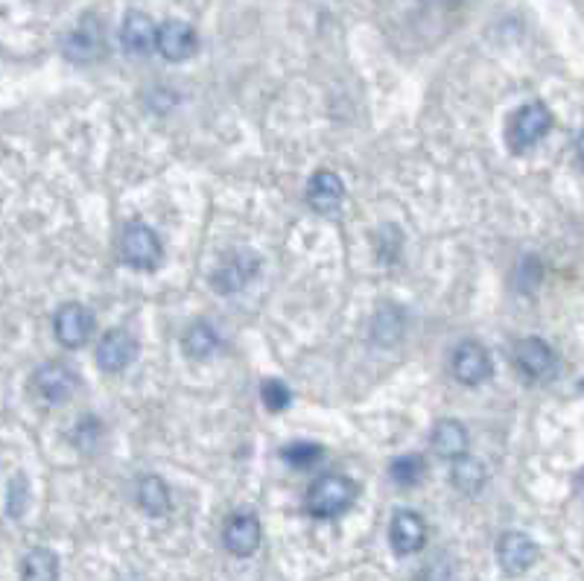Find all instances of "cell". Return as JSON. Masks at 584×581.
<instances>
[{
  "label": "cell",
  "instance_id": "1",
  "mask_svg": "<svg viewBox=\"0 0 584 581\" xmlns=\"http://www.w3.org/2000/svg\"><path fill=\"white\" fill-rule=\"evenodd\" d=\"M357 482L342 476V473H328V476H319L310 488H307V497H304V506L307 514L319 517V520H330V517H339L357 503Z\"/></svg>",
  "mask_w": 584,
  "mask_h": 581
},
{
  "label": "cell",
  "instance_id": "2",
  "mask_svg": "<svg viewBox=\"0 0 584 581\" xmlns=\"http://www.w3.org/2000/svg\"><path fill=\"white\" fill-rule=\"evenodd\" d=\"M120 260L138 272H152L161 263V240L144 222H129L120 231Z\"/></svg>",
  "mask_w": 584,
  "mask_h": 581
},
{
  "label": "cell",
  "instance_id": "3",
  "mask_svg": "<svg viewBox=\"0 0 584 581\" xmlns=\"http://www.w3.org/2000/svg\"><path fill=\"white\" fill-rule=\"evenodd\" d=\"M511 360L517 365V371H520L526 380H532V383H544V380H549V377L558 371V357H555V351L549 348L544 339H538V336L520 339V342L514 345V351H511Z\"/></svg>",
  "mask_w": 584,
  "mask_h": 581
},
{
  "label": "cell",
  "instance_id": "4",
  "mask_svg": "<svg viewBox=\"0 0 584 581\" xmlns=\"http://www.w3.org/2000/svg\"><path fill=\"white\" fill-rule=\"evenodd\" d=\"M103 50H106V33H103V24L97 15H85L62 41V53L76 65L97 62L103 56Z\"/></svg>",
  "mask_w": 584,
  "mask_h": 581
},
{
  "label": "cell",
  "instance_id": "5",
  "mask_svg": "<svg viewBox=\"0 0 584 581\" xmlns=\"http://www.w3.org/2000/svg\"><path fill=\"white\" fill-rule=\"evenodd\" d=\"M552 129V111L544 103H529L511 117L509 146L511 152H526Z\"/></svg>",
  "mask_w": 584,
  "mask_h": 581
},
{
  "label": "cell",
  "instance_id": "6",
  "mask_svg": "<svg viewBox=\"0 0 584 581\" xmlns=\"http://www.w3.org/2000/svg\"><path fill=\"white\" fill-rule=\"evenodd\" d=\"M257 269H260L257 255H252L249 249H237L219 260V266L211 275V284L222 295H231V292L246 290L257 278Z\"/></svg>",
  "mask_w": 584,
  "mask_h": 581
},
{
  "label": "cell",
  "instance_id": "7",
  "mask_svg": "<svg viewBox=\"0 0 584 581\" xmlns=\"http://www.w3.org/2000/svg\"><path fill=\"white\" fill-rule=\"evenodd\" d=\"M53 333L65 348H82L94 333V316L85 304L68 301L53 316Z\"/></svg>",
  "mask_w": 584,
  "mask_h": 581
},
{
  "label": "cell",
  "instance_id": "8",
  "mask_svg": "<svg viewBox=\"0 0 584 581\" xmlns=\"http://www.w3.org/2000/svg\"><path fill=\"white\" fill-rule=\"evenodd\" d=\"M135 360H138V339L123 327H114L97 342V365L109 374L126 371Z\"/></svg>",
  "mask_w": 584,
  "mask_h": 581
},
{
  "label": "cell",
  "instance_id": "9",
  "mask_svg": "<svg viewBox=\"0 0 584 581\" xmlns=\"http://www.w3.org/2000/svg\"><path fill=\"white\" fill-rule=\"evenodd\" d=\"M450 371L462 386L474 389L491 377V357L479 342H462L450 357Z\"/></svg>",
  "mask_w": 584,
  "mask_h": 581
},
{
  "label": "cell",
  "instance_id": "10",
  "mask_svg": "<svg viewBox=\"0 0 584 581\" xmlns=\"http://www.w3.org/2000/svg\"><path fill=\"white\" fill-rule=\"evenodd\" d=\"M389 544L398 555H415L427 544V520L418 511H395L389 523Z\"/></svg>",
  "mask_w": 584,
  "mask_h": 581
},
{
  "label": "cell",
  "instance_id": "11",
  "mask_svg": "<svg viewBox=\"0 0 584 581\" xmlns=\"http://www.w3.org/2000/svg\"><path fill=\"white\" fill-rule=\"evenodd\" d=\"M79 386V377L73 374L68 365L62 363H44L38 365L33 374V389L41 400L47 403H65L71 400L73 389Z\"/></svg>",
  "mask_w": 584,
  "mask_h": 581
},
{
  "label": "cell",
  "instance_id": "12",
  "mask_svg": "<svg viewBox=\"0 0 584 581\" xmlns=\"http://www.w3.org/2000/svg\"><path fill=\"white\" fill-rule=\"evenodd\" d=\"M260 535H263L260 520H257L255 514H249V511H240V514H234V517L225 523V529H222V544H225V549H228L231 555L249 558V555H255L257 546H260Z\"/></svg>",
  "mask_w": 584,
  "mask_h": 581
},
{
  "label": "cell",
  "instance_id": "13",
  "mask_svg": "<svg viewBox=\"0 0 584 581\" xmlns=\"http://www.w3.org/2000/svg\"><path fill=\"white\" fill-rule=\"evenodd\" d=\"M535 558H538V546L523 532H506L497 541V561L509 576H523L535 564Z\"/></svg>",
  "mask_w": 584,
  "mask_h": 581
},
{
  "label": "cell",
  "instance_id": "14",
  "mask_svg": "<svg viewBox=\"0 0 584 581\" xmlns=\"http://www.w3.org/2000/svg\"><path fill=\"white\" fill-rule=\"evenodd\" d=\"M199 50V36L190 24L184 21H164L158 27V53L167 62H184L190 56H196Z\"/></svg>",
  "mask_w": 584,
  "mask_h": 581
},
{
  "label": "cell",
  "instance_id": "15",
  "mask_svg": "<svg viewBox=\"0 0 584 581\" xmlns=\"http://www.w3.org/2000/svg\"><path fill=\"white\" fill-rule=\"evenodd\" d=\"M120 44L129 56H149L158 50V27L146 12H129L120 27Z\"/></svg>",
  "mask_w": 584,
  "mask_h": 581
},
{
  "label": "cell",
  "instance_id": "16",
  "mask_svg": "<svg viewBox=\"0 0 584 581\" xmlns=\"http://www.w3.org/2000/svg\"><path fill=\"white\" fill-rule=\"evenodd\" d=\"M345 199V184L333 170H319L307 184V205L316 214H336Z\"/></svg>",
  "mask_w": 584,
  "mask_h": 581
},
{
  "label": "cell",
  "instance_id": "17",
  "mask_svg": "<svg viewBox=\"0 0 584 581\" xmlns=\"http://www.w3.org/2000/svg\"><path fill=\"white\" fill-rule=\"evenodd\" d=\"M430 444H433V453L447 459V462H456L459 456L468 453V430L453 421V418H444L433 427V436H430Z\"/></svg>",
  "mask_w": 584,
  "mask_h": 581
},
{
  "label": "cell",
  "instance_id": "18",
  "mask_svg": "<svg viewBox=\"0 0 584 581\" xmlns=\"http://www.w3.org/2000/svg\"><path fill=\"white\" fill-rule=\"evenodd\" d=\"M406 330V313L398 304H380L377 313L371 316V339L380 348H392L403 339Z\"/></svg>",
  "mask_w": 584,
  "mask_h": 581
},
{
  "label": "cell",
  "instance_id": "19",
  "mask_svg": "<svg viewBox=\"0 0 584 581\" xmlns=\"http://www.w3.org/2000/svg\"><path fill=\"white\" fill-rule=\"evenodd\" d=\"M450 482H453L456 491L474 497V494H479V491L485 488L488 471H485V465H482L479 459L465 453V456H459V459L453 462V468H450Z\"/></svg>",
  "mask_w": 584,
  "mask_h": 581
},
{
  "label": "cell",
  "instance_id": "20",
  "mask_svg": "<svg viewBox=\"0 0 584 581\" xmlns=\"http://www.w3.org/2000/svg\"><path fill=\"white\" fill-rule=\"evenodd\" d=\"M182 348L190 360H208V357H214L219 351L217 330L208 325V322H193V325L184 330Z\"/></svg>",
  "mask_w": 584,
  "mask_h": 581
},
{
  "label": "cell",
  "instance_id": "21",
  "mask_svg": "<svg viewBox=\"0 0 584 581\" xmlns=\"http://www.w3.org/2000/svg\"><path fill=\"white\" fill-rule=\"evenodd\" d=\"M138 506L149 517H164L170 511V488L161 476H144L138 482Z\"/></svg>",
  "mask_w": 584,
  "mask_h": 581
},
{
  "label": "cell",
  "instance_id": "22",
  "mask_svg": "<svg viewBox=\"0 0 584 581\" xmlns=\"http://www.w3.org/2000/svg\"><path fill=\"white\" fill-rule=\"evenodd\" d=\"M21 581H59V558L53 549H30L21 561Z\"/></svg>",
  "mask_w": 584,
  "mask_h": 581
},
{
  "label": "cell",
  "instance_id": "23",
  "mask_svg": "<svg viewBox=\"0 0 584 581\" xmlns=\"http://www.w3.org/2000/svg\"><path fill=\"white\" fill-rule=\"evenodd\" d=\"M427 473V462L424 456H415V453H406V456H398L392 465H389V476L401 485V488H412L424 479Z\"/></svg>",
  "mask_w": 584,
  "mask_h": 581
},
{
  "label": "cell",
  "instance_id": "24",
  "mask_svg": "<svg viewBox=\"0 0 584 581\" xmlns=\"http://www.w3.org/2000/svg\"><path fill=\"white\" fill-rule=\"evenodd\" d=\"M281 456L292 468H310V465H316L325 456V450L319 444H310V441H292V444H287L281 450Z\"/></svg>",
  "mask_w": 584,
  "mask_h": 581
},
{
  "label": "cell",
  "instance_id": "25",
  "mask_svg": "<svg viewBox=\"0 0 584 581\" xmlns=\"http://www.w3.org/2000/svg\"><path fill=\"white\" fill-rule=\"evenodd\" d=\"M260 400H263V406H266L269 412H284L292 403L290 386L281 383V380H266L263 389H260Z\"/></svg>",
  "mask_w": 584,
  "mask_h": 581
},
{
  "label": "cell",
  "instance_id": "26",
  "mask_svg": "<svg viewBox=\"0 0 584 581\" xmlns=\"http://www.w3.org/2000/svg\"><path fill=\"white\" fill-rule=\"evenodd\" d=\"M30 503V485H27V476H15L9 482V491H6V514L9 517H21L27 511Z\"/></svg>",
  "mask_w": 584,
  "mask_h": 581
},
{
  "label": "cell",
  "instance_id": "27",
  "mask_svg": "<svg viewBox=\"0 0 584 581\" xmlns=\"http://www.w3.org/2000/svg\"><path fill=\"white\" fill-rule=\"evenodd\" d=\"M418 581H453V567H450L447 561L436 558V561H430V564L421 570Z\"/></svg>",
  "mask_w": 584,
  "mask_h": 581
},
{
  "label": "cell",
  "instance_id": "28",
  "mask_svg": "<svg viewBox=\"0 0 584 581\" xmlns=\"http://www.w3.org/2000/svg\"><path fill=\"white\" fill-rule=\"evenodd\" d=\"M576 152H579V161L584 164V129H582V135L576 138Z\"/></svg>",
  "mask_w": 584,
  "mask_h": 581
}]
</instances>
